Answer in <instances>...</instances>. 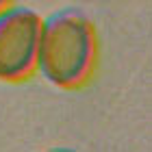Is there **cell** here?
Instances as JSON below:
<instances>
[{
	"label": "cell",
	"mask_w": 152,
	"mask_h": 152,
	"mask_svg": "<svg viewBox=\"0 0 152 152\" xmlns=\"http://www.w3.org/2000/svg\"><path fill=\"white\" fill-rule=\"evenodd\" d=\"M41 15L26 7L0 11V80L20 83L35 72Z\"/></svg>",
	"instance_id": "7a4b0ae2"
},
{
	"label": "cell",
	"mask_w": 152,
	"mask_h": 152,
	"mask_svg": "<svg viewBox=\"0 0 152 152\" xmlns=\"http://www.w3.org/2000/svg\"><path fill=\"white\" fill-rule=\"evenodd\" d=\"M98 37L91 20L78 11H59L41 22L35 70L59 89H78L91 78Z\"/></svg>",
	"instance_id": "6da1fadb"
},
{
	"label": "cell",
	"mask_w": 152,
	"mask_h": 152,
	"mask_svg": "<svg viewBox=\"0 0 152 152\" xmlns=\"http://www.w3.org/2000/svg\"><path fill=\"white\" fill-rule=\"evenodd\" d=\"M9 4H11V0H0V11H2V9H7Z\"/></svg>",
	"instance_id": "3957f363"
}]
</instances>
